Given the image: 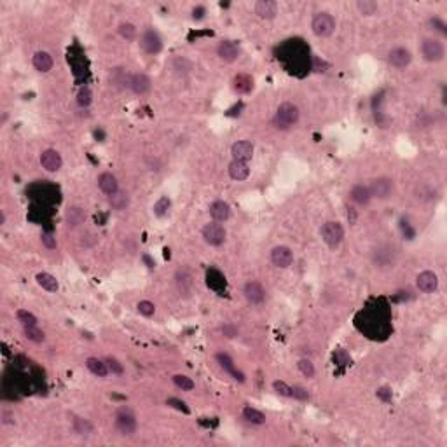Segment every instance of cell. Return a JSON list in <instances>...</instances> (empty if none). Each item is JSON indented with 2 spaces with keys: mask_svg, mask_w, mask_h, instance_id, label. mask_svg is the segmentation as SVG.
<instances>
[{
  "mask_svg": "<svg viewBox=\"0 0 447 447\" xmlns=\"http://www.w3.org/2000/svg\"><path fill=\"white\" fill-rule=\"evenodd\" d=\"M377 396H379L381 400H383V402H391V391H390V388H379V390H377Z\"/></svg>",
  "mask_w": 447,
  "mask_h": 447,
  "instance_id": "48",
  "label": "cell"
},
{
  "mask_svg": "<svg viewBox=\"0 0 447 447\" xmlns=\"http://www.w3.org/2000/svg\"><path fill=\"white\" fill-rule=\"evenodd\" d=\"M356 9L360 11V14H364V16H372V14L377 13L379 6H377L374 0H358Z\"/></svg>",
  "mask_w": 447,
  "mask_h": 447,
  "instance_id": "32",
  "label": "cell"
},
{
  "mask_svg": "<svg viewBox=\"0 0 447 447\" xmlns=\"http://www.w3.org/2000/svg\"><path fill=\"white\" fill-rule=\"evenodd\" d=\"M86 220V213L80 206H70L67 210V215H65V222H67L68 227H77L80 224H84Z\"/></svg>",
  "mask_w": 447,
  "mask_h": 447,
  "instance_id": "24",
  "label": "cell"
},
{
  "mask_svg": "<svg viewBox=\"0 0 447 447\" xmlns=\"http://www.w3.org/2000/svg\"><path fill=\"white\" fill-rule=\"evenodd\" d=\"M42 245H44L46 248H49V250H55L58 246L56 238L53 236V234H49V233H44V234H42Z\"/></svg>",
  "mask_w": 447,
  "mask_h": 447,
  "instance_id": "45",
  "label": "cell"
},
{
  "mask_svg": "<svg viewBox=\"0 0 447 447\" xmlns=\"http://www.w3.org/2000/svg\"><path fill=\"white\" fill-rule=\"evenodd\" d=\"M91 102H93V95H91L90 87H82V90L79 91V95H77V103H79V107H90Z\"/></svg>",
  "mask_w": 447,
  "mask_h": 447,
  "instance_id": "40",
  "label": "cell"
},
{
  "mask_svg": "<svg viewBox=\"0 0 447 447\" xmlns=\"http://www.w3.org/2000/svg\"><path fill=\"white\" fill-rule=\"evenodd\" d=\"M430 25H431V26H435V28H437L440 33H444V35L447 33V30H445V25H444V23H442L438 18H433V19H430Z\"/></svg>",
  "mask_w": 447,
  "mask_h": 447,
  "instance_id": "49",
  "label": "cell"
},
{
  "mask_svg": "<svg viewBox=\"0 0 447 447\" xmlns=\"http://www.w3.org/2000/svg\"><path fill=\"white\" fill-rule=\"evenodd\" d=\"M98 187L102 192H105L107 196H112L115 192H119V182L112 173H102L98 176Z\"/></svg>",
  "mask_w": 447,
  "mask_h": 447,
  "instance_id": "20",
  "label": "cell"
},
{
  "mask_svg": "<svg viewBox=\"0 0 447 447\" xmlns=\"http://www.w3.org/2000/svg\"><path fill=\"white\" fill-rule=\"evenodd\" d=\"M217 53H218V56H220L224 61H227V63H233V61H236L238 58H240L241 49H240V46L234 44L233 40H224V42L218 44Z\"/></svg>",
  "mask_w": 447,
  "mask_h": 447,
  "instance_id": "14",
  "label": "cell"
},
{
  "mask_svg": "<svg viewBox=\"0 0 447 447\" xmlns=\"http://www.w3.org/2000/svg\"><path fill=\"white\" fill-rule=\"evenodd\" d=\"M119 33H121V37L126 38V40H135L137 28H135V25H131V23H121V25H119Z\"/></svg>",
  "mask_w": 447,
  "mask_h": 447,
  "instance_id": "39",
  "label": "cell"
},
{
  "mask_svg": "<svg viewBox=\"0 0 447 447\" xmlns=\"http://www.w3.org/2000/svg\"><path fill=\"white\" fill-rule=\"evenodd\" d=\"M176 285H178L180 292H191L192 288V276L191 273L182 269V271L176 273Z\"/></svg>",
  "mask_w": 447,
  "mask_h": 447,
  "instance_id": "31",
  "label": "cell"
},
{
  "mask_svg": "<svg viewBox=\"0 0 447 447\" xmlns=\"http://www.w3.org/2000/svg\"><path fill=\"white\" fill-rule=\"evenodd\" d=\"M107 365H109V371L112 374H115V376H121V374H124V367H122V364L119 360H115V358H107Z\"/></svg>",
  "mask_w": 447,
  "mask_h": 447,
  "instance_id": "44",
  "label": "cell"
},
{
  "mask_svg": "<svg viewBox=\"0 0 447 447\" xmlns=\"http://www.w3.org/2000/svg\"><path fill=\"white\" fill-rule=\"evenodd\" d=\"M109 79H110V86L114 87H122V86H128L129 82V77L126 75V72L122 70V68H112L110 74H109Z\"/></svg>",
  "mask_w": 447,
  "mask_h": 447,
  "instance_id": "28",
  "label": "cell"
},
{
  "mask_svg": "<svg viewBox=\"0 0 447 447\" xmlns=\"http://www.w3.org/2000/svg\"><path fill=\"white\" fill-rule=\"evenodd\" d=\"M16 318L23 327H35L37 325V317L26 309H18Z\"/></svg>",
  "mask_w": 447,
  "mask_h": 447,
  "instance_id": "35",
  "label": "cell"
},
{
  "mask_svg": "<svg viewBox=\"0 0 447 447\" xmlns=\"http://www.w3.org/2000/svg\"><path fill=\"white\" fill-rule=\"evenodd\" d=\"M33 67L38 72H49L53 68V56L48 51H38L33 55Z\"/></svg>",
  "mask_w": 447,
  "mask_h": 447,
  "instance_id": "25",
  "label": "cell"
},
{
  "mask_svg": "<svg viewBox=\"0 0 447 447\" xmlns=\"http://www.w3.org/2000/svg\"><path fill=\"white\" fill-rule=\"evenodd\" d=\"M292 396H294V398H297V400H307V398H309V393L304 390V388H300V386H294V388H292Z\"/></svg>",
  "mask_w": 447,
  "mask_h": 447,
  "instance_id": "47",
  "label": "cell"
},
{
  "mask_svg": "<svg viewBox=\"0 0 447 447\" xmlns=\"http://www.w3.org/2000/svg\"><path fill=\"white\" fill-rule=\"evenodd\" d=\"M297 367H299V371H300V374H302V376H306V377H313L315 376V365L311 364L309 360H306V358L299 360Z\"/></svg>",
  "mask_w": 447,
  "mask_h": 447,
  "instance_id": "41",
  "label": "cell"
},
{
  "mask_svg": "<svg viewBox=\"0 0 447 447\" xmlns=\"http://www.w3.org/2000/svg\"><path fill=\"white\" fill-rule=\"evenodd\" d=\"M173 383H175L176 388H180L182 391L194 390V381H192L191 377L184 376V374H175V376H173Z\"/></svg>",
  "mask_w": 447,
  "mask_h": 447,
  "instance_id": "34",
  "label": "cell"
},
{
  "mask_svg": "<svg viewBox=\"0 0 447 447\" xmlns=\"http://www.w3.org/2000/svg\"><path fill=\"white\" fill-rule=\"evenodd\" d=\"M222 332L226 334L227 337H234V335H236V329H233V327L226 325V327H222Z\"/></svg>",
  "mask_w": 447,
  "mask_h": 447,
  "instance_id": "52",
  "label": "cell"
},
{
  "mask_svg": "<svg viewBox=\"0 0 447 447\" xmlns=\"http://www.w3.org/2000/svg\"><path fill=\"white\" fill-rule=\"evenodd\" d=\"M40 164H42V168H44L46 171L55 173L61 166H63V159H61V156H60V152H58V150L46 149V150H42V154H40Z\"/></svg>",
  "mask_w": 447,
  "mask_h": 447,
  "instance_id": "9",
  "label": "cell"
},
{
  "mask_svg": "<svg viewBox=\"0 0 447 447\" xmlns=\"http://www.w3.org/2000/svg\"><path fill=\"white\" fill-rule=\"evenodd\" d=\"M349 196H351L353 201L356 203V205H360V206L369 205V201L372 199L371 191H369V187L364 186V184H356V186H353Z\"/></svg>",
  "mask_w": 447,
  "mask_h": 447,
  "instance_id": "22",
  "label": "cell"
},
{
  "mask_svg": "<svg viewBox=\"0 0 447 447\" xmlns=\"http://www.w3.org/2000/svg\"><path fill=\"white\" fill-rule=\"evenodd\" d=\"M144 260H145V262H147V264H149V267H150V269H152V267H154V262H152V260H150V259H149V257H147V255H145V257H144Z\"/></svg>",
  "mask_w": 447,
  "mask_h": 447,
  "instance_id": "54",
  "label": "cell"
},
{
  "mask_svg": "<svg viewBox=\"0 0 447 447\" xmlns=\"http://www.w3.org/2000/svg\"><path fill=\"white\" fill-rule=\"evenodd\" d=\"M416 285H418V288L421 292L431 294V292H435L438 288V278L433 271H423L416 278Z\"/></svg>",
  "mask_w": 447,
  "mask_h": 447,
  "instance_id": "13",
  "label": "cell"
},
{
  "mask_svg": "<svg viewBox=\"0 0 447 447\" xmlns=\"http://www.w3.org/2000/svg\"><path fill=\"white\" fill-rule=\"evenodd\" d=\"M169 208H171V201H169L168 196H163V198L157 199L152 210H154V215H156V217H164V215H168Z\"/></svg>",
  "mask_w": 447,
  "mask_h": 447,
  "instance_id": "33",
  "label": "cell"
},
{
  "mask_svg": "<svg viewBox=\"0 0 447 447\" xmlns=\"http://www.w3.org/2000/svg\"><path fill=\"white\" fill-rule=\"evenodd\" d=\"M243 294H245V299L248 300L250 304H262L265 299V290L264 287L259 283V281H248L243 288Z\"/></svg>",
  "mask_w": 447,
  "mask_h": 447,
  "instance_id": "11",
  "label": "cell"
},
{
  "mask_svg": "<svg viewBox=\"0 0 447 447\" xmlns=\"http://www.w3.org/2000/svg\"><path fill=\"white\" fill-rule=\"evenodd\" d=\"M35 280H37V283L48 292H56L58 288H60L58 280L53 275H49V273H38V275L35 276Z\"/></svg>",
  "mask_w": 447,
  "mask_h": 447,
  "instance_id": "27",
  "label": "cell"
},
{
  "mask_svg": "<svg viewBox=\"0 0 447 447\" xmlns=\"http://www.w3.org/2000/svg\"><path fill=\"white\" fill-rule=\"evenodd\" d=\"M253 86V80L248 75H238L234 79V90L241 91V93H248Z\"/></svg>",
  "mask_w": 447,
  "mask_h": 447,
  "instance_id": "36",
  "label": "cell"
},
{
  "mask_svg": "<svg viewBox=\"0 0 447 447\" xmlns=\"http://www.w3.org/2000/svg\"><path fill=\"white\" fill-rule=\"evenodd\" d=\"M402 233H404V236H406L407 240H412V238L416 236L414 229H412V227H411L407 222H404V224H402Z\"/></svg>",
  "mask_w": 447,
  "mask_h": 447,
  "instance_id": "50",
  "label": "cell"
},
{
  "mask_svg": "<svg viewBox=\"0 0 447 447\" xmlns=\"http://www.w3.org/2000/svg\"><path fill=\"white\" fill-rule=\"evenodd\" d=\"M346 210H348V211H346V215H348V220H349V224H351V226H353V224L356 222V218H358L356 210H354V206H348V208H346Z\"/></svg>",
  "mask_w": 447,
  "mask_h": 447,
  "instance_id": "51",
  "label": "cell"
},
{
  "mask_svg": "<svg viewBox=\"0 0 447 447\" xmlns=\"http://www.w3.org/2000/svg\"><path fill=\"white\" fill-rule=\"evenodd\" d=\"M369 191H371L372 198L377 199H388L395 191V184L390 176H379V178H374L372 184L369 186Z\"/></svg>",
  "mask_w": 447,
  "mask_h": 447,
  "instance_id": "6",
  "label": "cell"
},
{
  "mask_svg": "<svg viewBox=\"0 0 447 447\" xmlns=\"http://www.w3.org/2000/svg\"><path fill=\"white\" fill-rule=\"evenodd\" d=\"M226 236H227L226 229H224V226L218 222L206 224V226L203 227V238H205V241L211 246H220L222 243L226 241Z\"/></svg>",
  "mask_w": 447,
  "mask_h": 447,
  "instance_id": "7",
  "label": "cell"
},
{
  "mask_svg": "<svg viewBox=\"0 0 447 447\" xmlns=\"http://www.w3.org/2000/svg\"><path fill=\"white\" fill-rule=\"evenodd\" d=\"M210 215L215 222H226L231 217V206L226 201H213L210 205Z\"/></svg>",
  "mask_w": 447,
  "mask_h": 447,
  "instance_id": "21",
  "label": "cell"
},
{
  "mask_svg": "<svg viewBox=\"0 0 447 447\" xmlns=\"http://www.w3.org/2000/svg\"><path fill=\"white\" fill-rule=\"evenodd\" d=\"M150 86H152V82H150V79L145 74H133L129 75V82H128V87L131 91H133L135 95H147L150 91Z\"/></svg>",
  "mask_w": 447,
  "mask_h": 447,
  "instance_id": "15",
  "label": "cell"
},
{
  "mask_svg": "<svg viewBox=\"0 0 447 447\" xmlns=\"http://www.w3.org/2000/svg\"><path fill=\"white\" fill-rule=\"evenodd\" d=\"M23 332H25L26 339H30V341H33V342H42L46 339L44 332H42L40 329H37V325L35 327H23Z\"/></svg>",
  "mask_w": 447,
  "mask_h": 447,
  "instance_id": "38",
  "label": "cell"
},
{
  "mask_svg": "<svg viewBox=\"0 0 447 447\" xmlns=\"http://www.w3.org/2000/svg\"><path fill=\"white\" fill-rule=\"evenodd\" d=\"M395 250L391 246H381L374 252V264L377 267H390V265L395 264Z\"/></svg>",
  "mask_w": 447,
  "mask_h": 447,
  "instance_id": "17",
  "label": "cell"
},
{
  "mask_svg": "<svg viewBox=\"0 0 447 447\" xmlns=\"http://www.w3.org/2000/svg\"><path fill=\"white\" fill-rule=\"evenodd\" d=\"M192 13H194V18L201 19L203 18V13H205V9H203V7H198V9H194Z\"/></svg>",
  "mask_w": 447,
  "mask_h": 447,
  "instance_id": "53",
  "label": "cell"
},
{
  "mask_svg": "<svg viewBox=\"0 0 447 447\" xmlns=\"http://www.w3.org/2000/svg\"><path fill=\"white\" fill-rule=\"evenodd\" d=\"M231 154H233L234 161H243V163H248L253 156V144L248 140H240L231 147Z\"/></svg>",
  "mask_w": 447,
  "mask_h": 447,
  "instance_id": "12",
  "label": "cell"
},
{
  "mask_svg": "<svg viewBox=\"0 0 447 447\" xmlns=\"http://www.w3.org/2000/svg\"><path fill=\"white\" fill-rule=\"evenodd\" d=\"M137 307H138V313L144 315V317H152V315L156 313V306H154L150 300H140Z\"/></svg>",
  "mask_w": 447,
  "mask_h": 447,
  "instance_id": "42",
  "label": "cell"
},
{
  "mask_svg": "<svg viewBox=\"0 0 447 447\" xmlns=\"http://www.w3.org/2000/svg\"><path fill=\"white\" fill-rule=\"evenodd\" d=\"M299 115H300V112L297 109V105H294V103H290V102H285V103H281V105L278 107V110H276L275 119H273V124H275L278 129H288L294 124H297Z\"/></svg>",
  "mask_w": 447,
  "mask_h": 447,
  "instance_id": "1",
  "label": "cell"
},
{
  "mask_svg": "<svg viewBox=\"0 0 447 447\" xmlns=\"http://www.w3.org/2000/svg\"><path fill=\"white\" fill-rule=\"evenodd\" d=\"M142 48L149 55H157L163 49V40H161L159 33L152 28L145 30L144 35H142Z\"/></svg>",
  "mask_w": 447,
  "mask_h": 447,
  "instance_id": "10",
  "label": "cell"
},
{
  "mask_svg": "<svg viewBox=\"0 0 447 447\" xmlns=\"http://www.w3.org/2000/svg\"><path fill=\"white\" fill-rule=\"evenodd\" d=\"M109 205L114 208V210H124V208L129 205V196L121 191L115 192V194L109 196Z\"/></svg>",
  "mask_w": 447,
  "mask_h": 447,
  "instance_id": "30",
  "label": "cell"
},
{
  "mask_svg": "<svg viewBox=\"0 0 447 447\" xmlns=\"http://www.w3.org/2000/svg\"><path fill=\"white\" fill-rule=\"evenodd\" d=\"M137 416L129 409H119L115 412V428L121 431L122 435H133L137 431Z\"/></svg>",
  "mask_w": 447,
  "mask_h": 447,
  "instance_id": "5",
  "label": "cell"
},
{
  "mask_svg": "<svg viewBox=\"0 0 447 447\" xmlns=\"http://www.w3.org/2000/svg\"><path fill=\"white\" fill-rule=\"evenodd\" d=\"M243 418L248 423H252V425H264L265 423V416L252 406H246L245 409H243Z\"/></svg>",
  "mask_w": 447,
  "mask_h": 447,
  "instance_id": "29",
  "label": "cell"
},
{
  "mask_svg": "<svg viewBox=\"0 0 447 447\" xmlns=\"http://www.w3.org/2000/svg\"><path fill=\"white\" fill-rule=\"evenodd\" d=\"M74 430H75V433H79V435H90V433H93V425H91L87 419L75 418L74 419Z\"/></svg>",
  "mask_w": 447,
  "mask_h": 447,
  "instance_id": "37",
  "label": "cell"
},
{
  "mask_svg": "<svg viewBox=\"0 0 447 447\" xmlns=\"http://www.w3.org/2000/svg\"><path fill=\"white\" fill-rule=\"evenodd\" d=\"M86 367L90 369L91 374H95V376L98 377H107V374H109V365H107V362L103 360H98V358L91 356L86 360Z\"/></svg>",
  "mask_w": 447,
  "mask_h": 447,
  "instance_id": "26",
  "label": "cell"
},
{
  "mask_svg": "<svg viewBox=\"0 0 447 447\" xmlns=\"http://www.w3.org/2000/svg\"><path fill=\"white\" fill-rule=\"evenodd\" d=\"M412 56H411V51L406 48H395L390 51V55H388V61H390L391 67L395 68H406L407 65L411 63Z\"/></svg>",
  "mask_w": 447,
  "mask_h": 447,
  "instance_id": "16",
  "label": "cell"
},
{
  "mask_svg": "<svg viewBox=\"0 0 447 447\" xmlns=\"http://www.w3.org/2000/svg\"><path fill=\"white\" fill-rule=\"evenodd\" d=\"M311 30L317 37H330L335 32V19L330 13H317L311 21Z\"/></svg>",
  "mask_w": 447,
  "mask_h": 447,
  "instance_id": "3",
  "label": "cell"
},
{
  "mask_svg": "<svg viewBox=\"0 0 447 447\" xmlns=\"http://www.w3.org/2000/svg\"><path fill=\"white\" fill-rule=\"evenodd\" d=\"M217 362L224 371H226L227 374H231L236 381H240V383L245 381V374L238 371L236 365H234V362H233V358H231L227 353H217Z\"/></svg>",
  "mask_w": 447,
  "mask_h": 447,
  "instance_id": "18",
  "label": "cell"
},
{
  "mask_svg": "<svg viewBox=\"0 0 447 447\" xmlns=\"http://www.w3.org/2000/svg\"><path fill=\"white\" fill-rule=\"evenodd\" d=\"M271 262L276 265V267H281V269H287L288 265H292V262H294V252H292L288 246H275V248L271 250Z\"/></svg>",
  "mask_w": 447,
  "mask_h": 447,
  "instance_id": "8",
  "label": "cell"
},
{
  "mask_svg": "<svg viewBox=\"0 0 447 447\" xmlns=\"http://www.w3.org/2000/svg\"><path fill=\"white\" fill-rule=\"evenodd\" d=\"M255 14L262 19H273L278 14V6L273 0H259L255 4Z\"/></svg>",
  "mask_w": 447,
  "mask_h": 447,
  "instance_id": "19",
  "label": "cell"
},
{
  "mask_svg": "<svg viewBox=\"0 0 447 447\" xmlns=\"http://www.w3.org/2000/svg\"><path fill=\"white\" fill-rule=\"evenodd\" d=\"M273 388H275V391L281 396H292V386H288V384L283 383V381H275V383H273Z\"/></svg>",
  "mask_w": 447,
  "mask_h": 447,
  "instance_id": "43",
  "label": "cell"
},
{
  "mask_svg": "<svg viewBox=\"0 0 447 447\" xmlns=\"http://www.w3.org/2000/svg\"><path fill=\"white\" fill-rule=\"evenodd\" d=\"M421 55L426 61L437 63V61L444 60V55H445L444 44H442L438 38H425V40L421 42Z\"/></svg>",
  "mask_w": 447,
  "mask_h": 447,
  "instance_id": "4",
  "label": "cell"
},
{
  "mask_svg": "<svg viewBox=\"0 0 447 447\" xmlns=\"http://www.w3.org/2000/svg\"><path fill=\"white\" fill-rule=\"evenodd\" d=\"M229 175L233 180H238V182H243L250 176V168L248 163H243V161H234L229 164Z\"/></svg>",
  "mask_w": 447,
  "mask_h": 447,
  "instance_id": "23",
  "label": "cell"
},
{
  "mask_svg": "<svg viewBox=\"0 0 447 447\" xmlns=\"http://www.w3.org/2000/svg\"><path fill=\"white\" fill-rule=\"evenodd\" d=\"M166 404L168 406H171V407H175L176 411H182V412H186V414H189V407L186 406V402H182V400H178V398H168L166 400Z\"/></svg>",
  "mask_w": 447,
  "mask_h": 447,
  "instance_id": "46",
  "label": "cell"
},
{
  "mask_svg": "<svg viewBox=\"0 0 447 447\" xmlns=\"http://www.w3.org/2000/svg\"><path fill=\"white\" fill-rule=\"evenodd\" d=\"M320 234H322V240L327 243L329 248H337L339 245L344 240V229L339 222L329 220L322 226L320 229Z\"/></svg>",
  "mask_w": 447,
  "mask_h": 447,
  "instance_id": "2",
  "label": "cell"
}]
</instances>
